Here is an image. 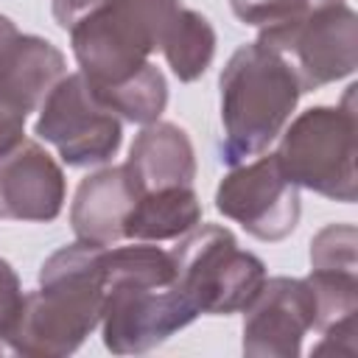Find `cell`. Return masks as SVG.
Returning a JSON list of instances; mask_svg holds the SVG:
<instances>
[{
    "label": "cell",
    "mask_w": 358,
    "mask_h": 358,
    "mask_svg": "<svg viewBox=\"0 0 358 358\" xmlns=\"http://www.w3.org/2000/svg\"><path fill=\"white\" fill-rule=\"evenodd\" d=\"M336 3H344V0H229V8L243 25L266 31V28L299 22L310 11L336 6Z\"/></svg>",
    "instance_id": "obj_19"
},
{
    "label": "cell",
    "mask_w": 358,
    "mask_h": 358,
    "mask_svg": "<svg viewBox=\"0 0 358 358\" xmlns=\"http://www.w3.org/2000/svg\"><path fill=\"white\" fill-rule=\"evenodd\" d=\"M257 42L288 62L302 92L347 78L358 67V17L347 3L316 8L291 25L266 28Z\"/></svg>",
    "instance_id": "obj_8"
},
{
    "label": "cell",
    "mask_w": 358,
    "mask_h": 358,
    "mask_svg": "<svg viewBox=\"0 0 358 358\" xmlns=\"http://www.w3.org/2000/svg\"><path fill=\"white\" fill-rule=\"evenodd\" d=\"M215 210L252 238L277 243L299 224V187L282 173L277 154L235 165L215 187Z\"/></svg>",
    "instance_id": "obj_9"
},
{
    "label": "cell",
    "mask_w": 358,
    "mask_h": 358,
    "mask_svg": "<svg viewBox=\"0 0 358 358\" xmlns=\"http://www.w3.org/2000/svg\"><path fill=\"white\" fill-rule=\"evenodd\" d=\"M199 224H201V201L193 185H176L137 196L134 207L123 221V238L143 243H162L187 235Z\"/></svg>",
    "instance_id": "obj_15"
},
{
    "label": "cell",
    "mask_w": 358,
    "mask_h": 358,
    "mask_svg": "<svg viewBox=\"0 0 358 358\" xmlns=\"http://www.w3.org/2000/svg\"><path fill=\"white\" fill-rule=\"evenodd\" d=\"M103 0H53L50 8H53V20L59 28L70 31L84 14H90L95 6H101Z\"/></svg>",
    "instance_id": "obj_22"
},
{
    "label": "cell",
    "mask_w": 358,
    "mask_h": 358,
    "mask_svg": "<svg viewBox=\"0 0 358 358\" xmlns=\"http://www.w3.org/2000/svg\"><path fill=\"white\" fill-rule=\"evenodd\" d=\"M224 137L218 157L235 168L263 154L305 95L288 62L263 42L241 45L218 76Z\"/></svg>",
    "instance_id": "obj_3"
},
{
    "label": "cell",
    "mask_w": 358,
    "mask_h": 358,
    "mask_svg": "<svg viewBox=\"0 0 358 358\" xmlns=\"http://www.w3.org/2000/svg\"><path fill=\"white\" fill-rule=\"evenodd\" d=\"M179 6L182 0H103L67 31L78 73L95 90L126 81L159 50Z\"/></svg>",
    "instance_id": "obj_4"
},
{
    "label": "cell",
    "mask_w": 358,
    "mask_h": 358,
    "mask_svg": "<svg viewBox=\"0 0 358 358\" xmlns=\"http://www.w3.org/2000/svg\"><path fill=\"white\" fill-rule=\"evenodd\" d=\"M176 288L207 316L241 313L266 282V263L241 249L235 235L218 224H199L171 249Z\"/></svg>",
    "instance_id": "obj_6"
},
{
    "label": "cell",
    "mask_w": 358,
    "mask_h": 358,
    "mask_svg": "<svg viewBox=\"0 0 358 358\" xmlns=\"http://www.w3.org/2000/svg\"><path fill=\"white\" fill-rule=\"evenodd\" d=\"M137 196L176 187V185H193L196 179V151L185 129L168 120H154L140 129L129 148V159L123 162Z\"/></svg>",
    "instance_id": "obj_14"
},
{
    "label": "cell",
    "mask_w": 358,
    "mask_h": 358,
    "mask_svg": "<svg viewBox=\"0 0 358 358\" xmlns=\"http://www.w3.org/2000/svg\"><path fill=\"white\" fill-rule=\"evenodd\" d=\"M196 316V308L176 288L171 249L143 241H131V246H106L101 333L109 352H148L187 327Z\"/></svg>",
    "instance_id": "obj_2"
},
{
    "label": "cell",
    "mask_w": 358,
    "mask_h": 358,
    "mask_svg": "<svg viewBox=\"0 0 358 358\" xmlns=\"http://www.w3.org/2000/svg\"><path fill=\"white\" fill-rule=\"evenodd\" d=\"M67 199L62 165L36 143L22 140L0 154V218L3 221H56Z\"/></svg>",
    "instance_id": "obj_11"
},
{
    "label": "cell",
    "mask_w": 358,
    "mask_h": 358,
    "mask_svg": "<svg viewBox=\"0 0 358 358\" xmlns=\"http://www.w3.org/2000/svg\"><path fill=\"white\" fill-rule=\"evenodd\" d=\"M106 246L73 241L39 268V288L25 294L14 324L0 336V355L64 358L101 324Z\"/></svg>",
    "instance_id": "obj_1"
},
{
    "label": "cell",
    "mask_w": 358,
    "mask_h": 358,
    "mask_svg": "<svg viewBox=\"0 0 358 358\" xmlns=\"http://www.w3.org/2000/svg\"><path fill=\"white\" fill-rule=\"evenodd\" d=\"M25 120L28 112L0 90V154L11 151L25 140Z\"/></svg>",
    "instance_id": "obj_21"
},
{
    "label": "cell",
    "mask_w": 358,
    "mask_h": 358,
    "mask_svg": "<svg viewBox=\"0 0 358 358\" xmlns=\"http://www.w3.org/2000/svg\"><path fill=\"white\" fill-rule=\"evenodd\" d=\"M137 201L126 165H106L84 176L70 204V227L78 241L115 246L123 241V221Z\"/></svg>",
    "instance_id": "obj_13"
},
{
    "label": "cell",
    "mask_w": 358,
    "mask_h": 358,
    "mask_svg": "<svg viewBox=\"0 0 358 358\" xmlns=\"http://www.w3.org/2000/svg\"><path fill=\"white\" fill-rule=\"evenodd\" d=\"M313 271L358 274V229L352 224H327L310 241Z\"/></svg>",
    "instance_id": "obj_18"
},
{
    "label": "cell",
    "mask_w": 358,
    "mask_h": 358,
    "mask_svg": "<svg viewBox=\"0 0 358 358\" xmlns=\"http://www.w3.org/2000/svg\"><path fill=\"white\" fill-rule=\"evenodd\" d=\"M355 84L338 106H310L285 123L277 145L282 173L310 193L352 204L358 199L355 154H358V117H355Z\"/></svg>",
    "instance_id": "obj_5"
},
{
    "label": "cell",
    "mask_w": 358,
    "mask_h": 358,
    "mask_svg": "<svg viewBox=\"0 0 358 358\" xmlns=\"http://www.w3.org/2000/svg\"><path fill=\"white\" fill-rule=\"evenodd\" d=\"M22 285H20V277L17 271L11 268L8 260L0 257V336L14 324L20 308H22Z\"/></svg>",
    "instance_id": "obj_20"
},
{
    "label": "cell",
    "mask_w": 358,
    "mask_h": 358,
    "mask_svg": "<svg viewBox=\"0 0 358 358\" xmlns=\"http://www.w3.org/2000/svg\"><path fill=\"white\" fill-rule=\"evenodd\" d=\"M64 76L67 62L53 42L20 34L17 25L0 14V90L11 101L31 115Z\"/></svg>",
    "instance_id": "obj_12"
},
{
    "label": "cell",
    "mask_w": 358,
    "mask_h": 358,
    "mask_svg": "<svg viewBox=\"0 0 358 358\" xmlns=\"http://www.w3.org/2000/svg\"><path fill=\"white\" fill-rule=\"evenodd\" d=\"M34 131L59 151L67 168L106 165L123 143V120L81 73H67L45 95Z\"/></svg>",
    "instance_id": "obj_7"
},
{
    "label": "cell",
    "mask_w": 358,
    "mask_h": 358,
    "mask_svg": "<svg viewBox=\"0 0 358 358\" xmlns=\"http://www.w3.org/2000/svg\"><path fill=\"white\" fill-rule=\"evenodd\" d=\"M159 50L165 53L171 73L182 84L199 81L215 56V28L204 14L179 6L165 25Z\"/></svg>",
    "instance_id": "obj_16"
},
{
    "label": "cell",
    "mask_w": 358,
    "mask_h": 358,
    "mask_svg": "<svg viewBox=\"0 0 358 358\" xmlns=\"http://www.w3.org/2000/svg\"><path fill=\"white\" fill-rule=\"evenodd\" d=\"M313 327L316 299L310 285L296 277H266L243 308L241 350L249 358H296Z\"/></svg>",
    "instance_id": "obj_10"
},
{
    "label": "cell",
    "mask_w": 358,
    "mask_h": 358,
    "mask_svg": "<svg viewBox=\"0 0 358 358\" xmlns=\"http://www.w3.org/2000/svg\"><path fill=\"white\" fill-rule=\"evenodd\" d=\"M92 87V84H90ZM95 90V87H92ZM95 95L120 117L137 126L159 120V115L168 106V81L162 70L151 62H145L134 76H129L120 84L95 90Z\"/></svg>",
    "instance_id": "obj_17"
}]
</instances>
